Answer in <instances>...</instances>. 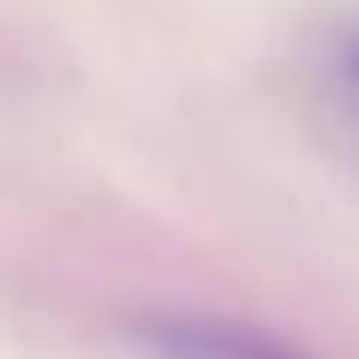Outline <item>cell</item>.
Here are the masks:
<instances>
[{"mask_svg": "<svg viewBox=\"0 0 359 359\" xmlns=\"http://www.w3.org/2000/svg\"><path fill=\"white\" fill-rule=\"evenodd\" d=\"M162 347H174L180 359H287V353H276V347H264V341H252V335H233V330H174Z\"/></svg>", "mask_w": 359, "mask_h": 359, "instance_id": "1", "label": "cell"}]
</instances>
